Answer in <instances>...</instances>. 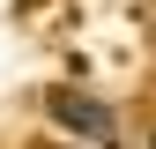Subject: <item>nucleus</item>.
I'll return each instance as SVG.
<instances>
[{
	"instance_id": "obj_1",
	"label": "nucleus",
	"mask_w": 156,
	"mask_h": 149,
	"mask_svg": "<svg viewBox=\"0 0 156 149\" xmlns=\"http://www.w3.org/2000/svg\"><path fill=\"white\" fill-rule=\"evenodd\" d=\"M45 112H52V127L74 134V142H112L119 134V112H112L104 97H89V89H52Z\"/></svg>"
},
{
	"instance_id": "obj_2",
	"label": "nucleus",
	"mask_w": 156,
	"mask_h": 149,
	"mask_svg": "<svg viewBox=\"0 0 156 149\" xmlns=\"http://www.w3.org/2000/svg\"><path fill=\"white\" fill-rule=\"evenodd\" d=\"M149 149H156V142H149Z\"/></svg>"
}]
</instances>
